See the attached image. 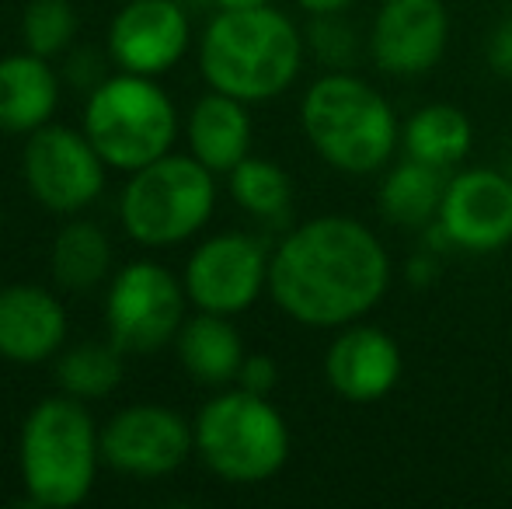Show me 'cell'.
I'll use <instances>...</instances> for the list:
<instances>
[{"label": "cell", "instance_id": "obj_1", "mask_svg": "<svg viewBox=\"0 0 512 509\" xmlns=\"http://www.w3.org/2000/svg\"><path fill=\"white\" fill-rule=\"evenodd\" d=\"M391 286L384 241L352 217H314L269 255V293L290 321L345 328L370 314Z\"/></svg>", "mask_w": 512, "mask_h": 509}, {"label": "cell", "instance_id": "obj_2", "mask_svg": "<svg viewBox=\"0 0 512 509\" xmlns=\"http://www.w3.org/2000/svg\"><path fill=\"white\" fill-rule=\"evenodd\" d=\"M304 49L300 28L279 7L216 11L199 35V74L213 91L262 105L293 88Z\"/></svg>", "mask_w": 512, "mask_h": 509}, {"label": "cell", "instance_id": "obj_3", "mask_svg": "<svg viewBox=\"0 0 512 509\" xmlns=\"http://www.w3.org/2000/svg\"><path fill=\"white\" fill-rule=\"evenodd\" d=\"M102 426L88 401L53 394L28 408L18 433V475L32 506L67 509L91 496L102 471Z\"/></svg>", "mask_w": 512, "mask_h": 509}, {"label": "cell", "instance_id": "obj_4", "mask_svg": "<svg viewBox=\"0 0 512 509\" xmlns=\"http://www.w3.org/2000/svg\"><path fill=\"white\" fill-rule=\"evenodd\" d=\"M300 129L314 154L342 175H373L398 147L391 102L370 81L345 70L317 77L304 91Z\"/></svg>", "mask_w": 512, "mask_h": 509}, {"label": "cell", "instance_id": "obj_5", "mask_svg": "<svg viewBox=\"0 0 512 509\" xmlns=\"http://www.w3.org/2000/svg\"><path fill=\"white\" fill-rule=\"evenodd\" d=\"M216 213V175L196 157L164 154L129 171L115 203L119 227L140 248H178L199 238Z\"/></svg>", "mask_w": 512, "mask_h": 509}, {"label": "cell", "instance_id": "obj_6", "mask_svg": "<svg viewBox=\"0 0 512 509\" xmlns=\"http://www.w3.org/2000/svg\"><path fill=\"white\" fill-rule=\"evenodd\" d=\"M196 457L230 485H262L290 461V426L269 394L223 387L192 419Z\"/></svg>", "mask_w": 512, "mask_h": 509}, {"label": "cell", "instance_id": "obj_7", "mask_svg": "<svg viewBox=\"0 0 512 509\" xmlns=\"http://www.w3.org/2000/svg\"><path fill=\"white\" fill-rule=\"evenodd\" d=\"M81 129L108 168L129 175L175 150L182 119L157 77L115 70L88 91Z\"/></svg>", "mask_w": 512, "mask_h": 509}, {"label": "cell", "instance_id": "obj_8", "mask_svg": "<svg viewBox=\"0 0 512 509\" xmlns=\"http://www.w3.org/2000/svg\"><path fill=\"white\" fill-rule=\"evenodd\" d=\"M108 339L133 356L175 346L178 328L189 318V293L182 276L154 258H133L105 283Z\"/></svg>", "mask_w": 512, "mask_h": 509}, {"label": "cell", "instance_id": "obj_9", "mask_svg": "<svg viewBox=\"0 0 512 509\" xmlns=\"http://www.w3.org/2000/svg\"><path fill=\"white\" fill-rule=\"evenodd\" d=\"M108 164L88 140L84 129L46 123L25 136L21 147V178L42 210L56 217H81L102 199Z\"/></svg>", "mask_w": 512, "mask_h": 509}, {"label": "cell", "instance_id": "obj_10", "mask_svg": "<svg viewBox=\"0 0 512 509\" xmlns=\"http://www.w3.org/2000/svg\"><path fill=\"white\" fill-rule=\"evenodd\" d=\"M182 283L196 311L234 318L269 290V252L244 231L209 234L185 258Z\"/></svg>", "mask_w": 512, "mask_h": 509}, {"label": "cell", "instance_id": "obj_11", "mask_svg": "<svg viewBox=\"0 0 512 509\" xmlns=\"http://www.w3.org/2000/svg\"><path fill=\"white\" fill-rule=\"evenodd\" d=\"M196 454V433L168 405H126L102 426V457L112 471L136 482L168 478Z\"/></svg>", "mask_w": 512, "mask_h": 509}, {"label": "cell", "instance_id": "obj_12", "mask_svg": "<svg viewBox=\"0 0 512 509\" xmlns=\"http://www.w3.org/2000/svg\"><path fill=\"white\" fill-rule=\"evenodd\" d=\"M192 49V18L182 0H122L108 25V60L115 70L164 77Z\"/></svg>", "mask_w": 512, "mask_h": 509}, {"label": "cell", "instance_id": "obj_13", "mask_svg": "<svg viewBox=\"0 0 512 509\" xmlns=\"http://www.w3.org/2000/svg\"><path fill=\"white\" fill-rule=\"evenodd\" d=\"M436 231L464 252H495L512 241V178L492 168H467L446 178Z\"/></svg>", "mask_w": 512, "mask_h": 509}, {"label": "cell", "instance_id": "obj_14", "mask_svg": "<svg viewBox=\"0 0 512 509\" xmlns=\"http://www.w3.org/2000/svg\"><path fill=\"white\" fill-rule=\"evenodd\" d=\"M450 42L443 0H384L373 18L370 56L384 74L418 77L432 70Z\"/></svg>", "mask_w": 512, "mask_h": 509}, {"label": "cell", "instance_id": "obj_15", "mask_svg": "<svg viewBox=\"0 0 512 509\" xmlns=\"http://www.w3.org/2000/svg\"><path fill=\"white\" fill-rule=\"evenodd\" d=\"M324 377L342 401L373 405L398 387L401 349L384 328L352 321L338 328V335L331 339L324 353Z\"/></svg>", "mask_w": 512, "mask_h": 509}, {"label": "cell", "instance_id": "obj_16", "mask_svg": "<svg viewBox=\"0 0 512 509\" xmlns=\"http://www.w3.org/2000/svg\"><path fill=\"white\" fill-rule=\"evenodd\" d=\"M70 335L67 307L49 286H0V360L35 367L63 353Z\"/></svg>", "mask_w": 512, "mask_h": 509}, {"label": "cell", "instance_id": "obj_17", "mask_svg": "<svg viewBox=\"0 0 512 509\" xmlns=\"http://www.w3.org/2000/svg\"><path fill=\"white\" fill-rule=\"evenodd\" d=\"M63 98V81L53 60L39 53L0 56V133L28 136L53 123Z\"/></svg>", "mask_w": 512, "mask_h": 509}, {"label": "cell", "instance_id": "obj_18", "mask_svg": "<svg viewBox=\"0 0 512 509\" xmlns=\"http://www.w3.org/2000/svg\"><path fill=\"white\" fill-rule=\"evenodd\" d=\"M251 112L248 102L209 88L185 119V143L199 164L213 175H230L251 154Z\"/></svg>", "mask_w": 512, "mask_h": 509}, {"label": "cell", "instance_id": "obj_19", "mask_svg": "<svg viewBox=\"0 0 512 509\" xmlns=\"http://www.w3.org/2000/svg\"><path fill=\"white\" fill-rule=\"evenodd\" d=\"M178 363L192 381L206 387H227L237 381L244 363V339L227 314L196 311L175 335Z\"/></svg>", "mask_w": 512, "mask_h": 509}, {"label": "cell", "instance_id": "obj_20", "mask_svg": "<svg viewBox=\"0 0 512 509\" xmlns=\"http://www.w3.org/2000/svg\"><path fill=\"white\" fill-rule=\"evenodd\" d=\"M53 283L67 293H91L112 279V241L95 220L70 217L49 248Z\"/></svg>", "mask_w": 512, "mask_h": 509}, {"label": "cell", "instance_id": "obj_21", "mask_svg": "<svg viewBox=\"0 0 512 509\" xmlns=\"http://www.w3.org/2000/svg\"><path fill=\"white\" fill-rule=\"evenodd\" d=\"M401 140H405V154L411 161L446 171L471 154L474 126L457 105H425L405 123Z\"/></svg>", "mask_w": 512, "mask_h": 509}, {"label": "cell", "instance_id": "obj_22", "mask_svg": "<svg viewBox=\"0 0 512 509\" xmlns=\"http://www.w3.org/2000/svg\"><path fill=\"white\" fill-rule=\"evenodd\" d=\"M446 178L439 168L422 161H401L380 182V213L391 224L401 227H425L439 217Z\"/></svg>", "mask_w": 512, "mask_h": 509}, {"label": "cell", "instance_id": "obj_23", "mask_svg": "<svg viewBox=\"0 0 512 509\" xmlns=\"http://www.w3.org/2000/svg\"><path fill=\"white\" fill-rule=\"evenodd\" d=\"M122 349L108 342H81L60 353L56 363V384L63 394L81 401H98L122 384Z\"/></svg>", "mask_w": 512, "mask_h": 509}, {"label": "cell", "instance_id": "obj_24", "mask_svg": "<svg viewBox=\"0 0 512 509\" xmlns=\"http://www.w3.org/2000/svg\"><path fill=\"white\" fill-rule=\"evenodd\" d=\"M227 185H230V199H234L244 213H251V217H258V220H279L290 210L293 185H290V175H286L276 161L248 154L227 175Z\"/></svg>", "mask_w": 512, "mask_h": 509}, {"label": "cell", "instance_id": "obj_25", "mask_svg": "<svg viewBox=\"0 0 512 509\" xmlns=\"http://www.w3.org/2000/svg\"><path fill=\"white\" fill-rule=\"evenodd\" d=\"M77 7L74 0H28L21 11V42L28 53L56 60L77 39Z\"/></svg>", "mask_w": 512, "mask_h": 509}, {"label": "cell", "instance_id": "obj_26", "mask_svg": "<svg viewBox=\"0 0 512 509\" xmlns=\"http://www.w3.org/2000/svg\"><path fill=\"white\" fill-rule=\"evenodd\" d=\"M307 42L317 60H324L328 67H349L356 56V32L338 14H317L310 21Z\"/></svg>", "mask_w": 512, "mask_h": 509}, {"label": "cell", "instance_id": "obj_27", "mask_svg": "<svg viewBox=\"0 0 512 509\" xmlns=\"http://www.w3.org/2000/svg\"><path fill=\"white\" fill-rule=\"evenodd\" d=\"M237 387H244V391H255V394H272L279 384V363L272 360V356L265 353H251L244 356L241 363V374H237Z\"/></svg>", "mask_w": 512, "mask_h": 509}, {"label": "cell", "instance_id": "obj_28", "mask_svg": "<svg viewBox=\"0 0 512 509\" xmlns=\"http://www.w3.org/2000/svg\"><path fill=\"white\" fill-rule=\"evenodd\" d=\"M488 67L499 77L512 81V14L492 28V39H488Z\"/></svg>", "mask_w": 512, "mask_h": 509}, {"label": "cell", "instance_id": "obj_29", "mask_svg": "<svg viewBox=\"0 0 512 509\" xmlns=\"http://www.w3.org/2000/svg\"><path fill=\"white\" fill-rule=\"evenodd\" d=\"M349 4L352 0H297V7H304L310 18H317V14H342Z\"/></svg>", "mask_w": 512, "mask_h": 509}, {"label": "cell", "instance_id": "obj_30", "mask_svg": "<svg viewBox=\"0 0 512 509\" xmlns=\"http://www.w3.org/2000/svg\"><path fill=\"white\" fill-rule=\"evenodd\" d=\"M216 11H244V7H262V4H272V0H209Z\"/></svg>", "mask_w": 512, "mask_h": 509}, {"label": "cell", "instance_id": "obj_31", "mask_svg": "<svg viewBox=\"0 0 512 509\" xmlns=\"http://www.w3.org/2000/svg\"><path fill=\"white\" fill-rule=\"evenodd\" d=\"M0 241H4V203H0Z\"/></svg>", "mask_w": 512, "mask_h": 509}]
</instances>
